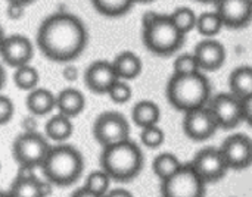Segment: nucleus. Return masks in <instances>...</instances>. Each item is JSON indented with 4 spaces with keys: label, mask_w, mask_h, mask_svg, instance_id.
I'll return each mask as SVG.
<instances>
[{
    "label": "nucleus",
    "mask_w": 252,
    "mask_h": 197,
    "mask_svg": "<svg viewBox=\"0 0 252 197\" xmlns=\"http://www.w3.org/2000/svg\"><path fill=\"white\" fill-rule=\"evenodd\" d=\"M78 75H80V71L77 66L74 65H66L63 69H62V77L65 81H69V83H74L78 80Z\"/></svg>",
    "instance_id": "obj_35"
},
{
    "label": "nucleus",
    "mask_w": 252,
    "mask_h": 197,
    "mask_svg": "<svg viewBox=\"0 0 252 197\" xmlns=\"http://www.w3.org/2000/svg\"><path fill=\"white\" fill-rule=\"evenodd\" d=\"M93 137L102 147L123 143L130 140V124L120 112H103L93 122Z\"/></svg>",
    "instance_id": "obj_7"
},
{
    "label": "nucleus",
    "mask_w": 252,
    "mask_h": 197,
    "mask_svg": "<svg viewBox=\"0 0 252 197\" xmlns=\"http://www.w3.org/2000/svg\"><path fill=\"white\" fill-rule=\"evenodd\" d=\"M7 3H18V4H22V6H27V4H31L34 0H6Z\"/></svg>",
    "instance_id": "obj_41"
},
{
    "label": "nucleus",
    "mask_w": 252,
    "mask_h": 197,
    "mask_svg": "<svg viewBox=\"0 0 252 197\" xmlns=\"http://www.w3.org/2000/svg\"><path fill=\"white\" fill-rule=\"evenodd\" d=\"M38 80H40V74L31 65H25V66L16 68L15 72H13V83H15V85L19 90L28 91V93L32 91L34 88H37Z\"/></svg>",
    "instance_id": "obj_27"
},
{
    "label": "nucleus",
    "mask_w": 252,
    "mask_h": 197,
    "mask_svg": "<svg viewBox=\"0 0 252 197\" xmlns=\"http://www.w3.org/2000/svg\"><path fill=\"white\" fill-rule=\"evenodd\" d=\"M34 169L19 168V174L7 190L12 197H44L41 192V180L34 174Z\"/></svg>",
    "instance_id": "obj_17"
},
{
    "label": "nucleus",
    "mask_w": 252,
    "mask_h": 197,
    "mask_svg": "<svg viewBox=\"0 0 252 197\" xmlns=\"http://www.w3.org/2000/svg\"><path fill=\"white\" fill-rule=\"evenodd\" d=\"M15 113L13 102L7 96H0V125H6Z\"/></svg>",
    "instance_id": "obj_33"
},
{
    "label": "nucleus",
    "mask_w": 252,
    "mask_h": 197,
    "mask_svg": "<svg viewBox=\"0 0 252 197\" xmlns=\"http://www.w3.org/2000/svg\"><path fill=\"white\" fill-rule=\"evenodd\" d=\"M193 55L202 72L219 71L226 62V49L220 41L214 38H205L199 41L195 46Z\"/></svg>",
    "instance_id": "obj_16"
},
{
    "label": "nucleus",
    "mask_w": 252,
    "mask_h": 197,
    "mask_svg": "<svg viewBox=\"0 0 252 197\" xmlns=\"http://www.w3.org/2000/svg\"><path fill=\"white\" fill-rule=\"evenodd\" d=\"M223 21L219 16V13L214 12H202L198 15V22H196V31L204 35L205 38H214L223 28Z\"/></svg>",
    "instance_id": "obj_26"
},
{
    "label": "nucleus",
    "mask_w": 252,
    "mask_h": 197,
    "mask_svg": "<svg viewBox=\"0 0 252 197\" xmlns=\"http://www.w3.org/2000/svg\"><path fill=\"white\" fill-rule=\"evenodd\" d=\"M84 108H86V97L77 88H71V87L63 88L56 96V109H58V112L68 116V118L78 116L84 111Z\"/></svg>",
    "instance_id": "obj_18"
},
{
    "label": "nucleus",
    "mask_w": 252,
    "mask_h": 197,
    "mask_svg": "<svg viewBox=\"0 0 252 197\" xmlns=\"http://www.w3.org/2000/svg\"><path fill=\"white\" fill-rule=\"evenodd\" d=\"M145 47L161 57H168L177 53L183 44L186 34H183L173 22L171 15H159L142 29Z\"/></svg>",
    "instance_id": "obj_5"
},
{
    "label": "nucleus",
    "mask_w": 252,
    "mask_h": 197,
    "mask_svg": "<svg viewBox=\"0 0 252 197\" xmlns=\"http://www.w3.org/2000/svg\"><path fill=\"white\" fill-rule=\"evenodd\" d=\"M171 19L173 22L177 25V28L183 32V34H188L190 32L192 29H196V22H198V16L196 13L186 7V6H182V7H177L173 13H171Z\"/></svg>",
    "instance_id": "obj_28"
},
{
    "label": "nucleus",
    "mask_w": 252,
    "mask_h": 197,
    "mask_svg": "<svg viewBox=\"0 0 252 197\" xmlns=\"http://www.w3.org/2000/svg\"><path fill=\"white\" fill-rule=\"evenodd\" d=\"M248 1H250V3H251V4H252V0H248Z\"/></svg>",
    "instance_id": "obj_45"
},
{
    "label": "nucleus",
    "mask_w": 252,
    "mask_h": 197,
    "mask_svg": "<svg viewBox=\"0 0 252 197\" xmlns=\"http://www.w3.org/2000/svg\"><path fill=\"white\" fill-rule=\"evenodd\" d=\"M103 197H134L128 190L126 189H115V190H109L108 195H105Z\"/></svg>",
    "instance_id": "obj_38"
},
{
    "label": "nucleus",
    "mask_w": 252,
    "mask_h": 197,
    "mask_svg": "<svg viewBox=\"0 0 252 197\" xmlns=\"http://www.w3.org/2000/svg\"><path fill=\"white\" fill-rule=\"evenodd\" d=\"M164 140H165V134H164L162 128H159L158 125L146 127V128L140 130V141L148 149H158V147H161Z\"/></svg>",
    "instance_id": "obj_30"
},
{
    "label": "nucleus",
    "mask_w": 252,
    "mask_h": 197,
    "mask_svg": "<svg viewBox=\"0 0 252 197\" xmlns=\"http://www.w3.org/2000/svg\"><path fill=\"white\" fill-rule=\"evenodd\" d=\"M159 118H161L159 106L152 100H140L133 106L131 119L137 127H140V130L146 127L158 125Z\"/></svg>",
    "instance_id": "obj_21"
},
{
    "label": "nucleus",
    "mask_w": 252,
    "mask_h": 197,
    "mask_svg": "<svg viewBox=\"0 0 252 197\" xmlns=\"http://www.w3.org/2000/svg\"><path fill=\"white\" fill-rule=\"evenodd\" d=\"M217 124L223 130L238 127L244 118V102L232 93H220L214 96L208 105Z\"/></svg>",
    "instance_id": "obj_9"
},
{
    "label": "nucleus",
    "mask_w": 252,
    "mask_h": 197,
    "mask_svg": "<svg viewBox=\"0 0 252 197\" xmlns=\"http://www.w3.org/2000/svg\"><path fill=\"white\" fill-rule=\"evenodd\" d=\"M157 16H158L157 12H154V10H146V12L143 13V16H142V25H143V27L149 25Z\"/></svg>",
    "instance_id": "obj_39"
},
{
    "label": "nucleus",
    "mask_w": 252,
    "mask_h": 197,
    "mask_svg": "<svg viewBox=\"0 0 252 197\" xmlns=\"http://www.w3.org/2000/svg\"><path fill=\"white\" fill-rule=\"evenodd\" d=\"M136 3H152V1H155V0H134Z\"/></svg>",
    "instance_id": "obj_43"
},
{
    "label": "nucleus",
    "mask_w": 252,
    "mask_h": 197,
    "mask_svg": "<svg viewBox=\"0 0 252 197\" xmlns=\"http://www.w3.org/2000/svg\"><path fill=\"white\" fill-rule=\"evenodd\" d=\"M50 149L52 146L49 144L46 136L37 131H25L15 139L12 155L19 168L35 169L41 168Z\"/></svg>",
    "instance_id": "obj_6"
},
{
    "label": "nucleus",
    "mask_w": 252,
    "mask_h": 197,
    "mask_svg": "<svg viewBox=\"0 0 252 197\" xmlns=\"http://www.w3.org/2000/svg\"><path fill=\"white\" fill-rule=\"evenodd\" d=\"M112 65L115 68L118 78L123 81H130L137 78L143 68L142 59L133 52H121L120 55L115 56Z\"/></svg>",
    "instance_id": "obj_19"
},
{
    "label": "nucleus",
    "mask_w": 252,
    "mask_h": 197,
    "mask_svg": "<svg viewBox=\"0 0 252 197\" xmlns=\"http://www.w3.org/2000/svg\"><path fill=\"white\" fill-rule=\"evenodd\" d=\"M143 162V152L133 140L103 147L100 155V168L112 178V181L118 183L134 180L142 172Z\"/></svg>",
    "instance_id": "obj_3"
},
{
    "label": "nucleus",
    "mask_w": 252,
    "mask_h": 197,
    "mask_svg": "<svg viewBox=\"0 0 252 197\" xmlns=\"http://www.w3.org/2000/svg\"><path fill=\"white\" fill-rule=\"evenodd\" d=\"M219 128L220 127L208 106L185 113L183 131L186 137L193 141H205L211 139Z\"/></svg>",
    "instance_id": "obj_12"
},
{
    "label": "nucleus",
    "mask_w": 252,
    "mask_h": 197,
    "mask_svg": "<svg viewBox=\"0 0 252 197\" xmlns=\"http://www.w3.org/2000/svg\"><path fill=\"white\" fill-rule=\"evenodd\" d=\"M173 68H174V74H179V75H186V74H193V72L201 71L193 53H183L177 56L173 63Z\"/></svg>",
    "instance_id": "obj_31"
},
{
    "label": "nucleus",
    "mask_w": 252,
    "mask_h": 197,
    "mask_svg": "<svg viewBox=\"0 0 252 197\" xmlns=\"http://www.w3.org/2000/svg\"><path fill=\"white\" fill-rule=\"evenodd\" d=\"M244 102V118H245V122L252 127V96H250L248 99L242 100Z\"/></svg>",
    "instance_id": "obj_36"
},
{
    "label": "nucleus",
    "mask_w": 252,
    "mask_h": 197,
    "mask_svg": "<svg viewBox=\"0 0 252 197\" xmlns=\"http://www.w3.org/2000/svg\"><path fill=\"white\" fill-rule=\"evenodd\" d=\"M183 167V164L180 162V159L170 153V152H164V153H159L154 162H152V169L155 172V175L161 180V181H165L168 180L171 175H174L180 168Z\"/></svg>",
    "instance_id": "obj_24"
},
{
    "label": "nucleus",
    "mask_w": 252,
    "mask_h": 197,
    "mask_svg": "<svg viewBox=\"0 0 252 197\" xmlns=\"http://www.w3.org/2000/svg\"><path fill=\"white\" fill-rule=\"evenodd\" d=\"M216 12L223 25L230 29H241L252 22V4L248 0H219Z\"/></svg>",
    "instance_id": "obj_14"
},
{
    "label": "nucleus",
    "mask_w": 252,
    "mask_h": 197,
    "mask_svg": "<svg viewBox=\"0 0 252 197\" xmlns=\"http://www.w3.org/2000/svg\"><path fill=\"white\" fill-rule=\"evenodd\" d=\"M195 1H199V3H204V4H216L219 0H195Z\"/></svg>",
    "instance_id": "obj_42"
},
{
    "label": "nucleus",
    "mask_w": 252,
    "mask_h": 197,
    "mask_svg": "<svg viewBox=\"0 0 252 197\" xmlns=\"http://www.w3.org/2000/svg\"><path fill=\"white\" fill-rule=\"evenodd\" d=\"M118 80L120 78L112 62L108 60H96L90 63L84 72V83L87 88L96 94H108Z\"/></svg>",
    "instance_id": "obj_15"
},
{
    "label": "nucleus",
    "mask_w": 252,
    "mask_h": 197,
    "mask_svg": "<svg viewBox=\"0 0 252 197\" xmlns=\"http://www.w3.org/2000/svg\"><path fill=\"white\" fill-rule=\"evenodd\" d=\"M89 32L84 22L74 13L56 12L44 18L37 29V47L44 57L68 63L87 47Z\"/></svg>",
    "instance_id": "obj_1"
},
{
    "label": "nucleus",
    "mask_w": 252,
    "mask_h": 197,
    "mask_svg": "<svg viewBox=\"0 0 252 197\" xmlns=\"http://www.w3.org/2000/svg\"><path fill=\"white\" fill-rule=\"evenodd\" d=\"M190 165L207 184L220 181L229 171L220 147H204L195 155Z\"/></svg>",
    "instance_id": "obj_10"
},
{
    "label": "nucleus",
    "mask_w": 252,
    "mask_h": 197,
    "mask_svg": "<svg viewBox=\"0 0 252 197\" xmlns=\"http://www.w3.org/2000/svg\"><path fill=\"white\" fill-rule=\"evenodd\" d=\"M131 87L127 81H123V80H118L109 90L108 96L112 102L118 103V105H124L127 103L130 99H131Z\"/></svg>",
    "instance_id": "obj_32"
},
{
    "label": "nucleus",
    "mask_w": 252,
    "mask_h": 197,
    "mask_svg": "<svg viewBox=\"0 0 252 197\" xmlns=\"http://www.w3.org/2000/svg\"><path fill=\"white\" fill-rule=\"evenodd\" d=\"M34 55L31 40L21 34H12L1 41V59L10 68H21L30 65Z\"/></svg>",
    "instance_id": "obj_13"
},
{
    "label": "nucleus",
    "mask_w": 252,
    "mask_h": 197,
    "mask_svg": "<svg viewBox=\"0 0 252 197\" xmlns=\"http://www.w3.org/2000/svg\"><path fill=\"white\" fill-rule=\"evenodd\" d=\"M229 169H247L252 165V140L242 133L229 136L220 146Z\"/></svg>",
    "instance_id": "obj_11"
},
{
    "label": "nucleus",
    "mask_w": 252,
    "mask_h": 197,
    "mask_svg": "<svg viewBox=\"0 0 252 197\" xmlns=\"http://www.w3.org/2000/svg\"><path fill=\"white\" fill-rule=\"evenodd\" d=\"M84 169V158L71 144L59 143L52 146L44 164L41 165L43 175L53 186L66 187L77 183Z\"/></svg>",
    "instance_id": "obj_4"
},
{
    "label": "nucleus",
    "mask_w": 252,
    "mask_h": 197,
    "mask_svg": "<svg viewBox=\"0 0 252 197\" xmlns=\"http://www.w3.org/2000/svg\"><path fill=\"white\" fill-rule=\"evenodd\" d=\"M41 192H43V196L44 197L52 196V193H53V184L50 181H47V180L41 181Z\"/></svg>",
    "instance_id": "obj_40"
},
{
    "label": "nucleus",
    "mask_w": 252,
    "mask_h": 197,
    "mask_svg": "<svg viewBox=\"0 0 252 197\" xmlns=\"http://www.w3.org/2000/svg\"><path fill=\"white\" fill-rule=\"evenodd\" d=\"M94 10L108 18H118L128 13L136 3L134 0H90Z\"/></svg>",
    "instance_id": "obj_25"
},
{
    "label": "nucleus",
    "mask_w": 252,
    "mask_h": 197,
    "mask_svg": "<svg viewBox=\"0 0 252 197\" xmlns=\"http://www.w3.org/2000/svg\"><path fill=\"white\" fill-rule=\"evenodd\" d=\"M74 133V125L71 122V118L62 115L58 112V115H53L44 127V134L47 139L53 141H65L68 140Z\"/></svg>",
    "instance_id": "obj_23"
},
{
    "label": "nucleus",
    "mask_w": 252,
    "mask_h": 197,
    "mask_svg": "<svg viewBox=\"0 0 252 197\" xmlns=\"http://www.w3.org/2000/svg\"><path fill=\"white\" fill-rule=\"evenodd\" d=\"M71 197H103L100 196V195H96V193H93L92 190H89L87 187H80V189H77L72 195H71Z\"/></svg>",
    "instance_id": "obj_37"
},
{
    "label": "nucleus",
    "mask_w": 252,
    "mask_h": 197,
    "mask_svg": "<svg viewBox=\"0 0 252 197\" xmlns=\"http://www.w3.org/2000/svg\"><path fill=\"white\" fill-rule=\"evenodd\" d=\"M6 15L12 21H19L25 15V6L18 4V3H7Z\"/></svg>",
    "instance_id": "obj_34"
},
{
    "label": "nucleus",
    "mask_w": 252,
    "mask_h": 197,
    "mask_svg": "<svg viewBox=\"0 0 252 197\" xmlns=\"http://www.w3.org/2000/svg\"><path fill=\"white\" fill-rule=\"evenodd\" d=\"M165 94L174 109L188 113L210 105L211 84L202 71L186 75L173 74L167 84Z\"/></svg>",
    "instance_id": "obj_2"
},
{
    "label": "nucleus",
    "mask_w": 252,
    "mask_h": 197,
    "mask_svg": "<svg viewBox=\"0 0 252 197\" xmlns=\"http://www.w3.org/2000/svg\"><path fill=\"white\" fill-rule=\"evenodd\" d=\"M0 197H12V196L9 195V192H3V193L0 195Z\"/></svg>",
    "instance_id": "obj_44"
},
{
    "label": "nucleus",
    "mask_w": 252,
    "mask_h": 197,
    "mask_svg": "<svg viewBox=\"0 0 252 197\" xmlns=\"http://www.w3.org/2000/svg\"><path fill=\"white\" fill-rule=\"evenodd\" d=\"M205 186L207 183L189 162L168 180L161 181V195L162 197H204Z\"/></svg>",
    "instance_id": "obj_8"
},
{
    "label": "nucleus",
    "mask_w": 252,
    "mask_h": 197,
    "mask_svg": "<svg viewBox=\"0 0 252 197\" xmlns=\"http://www.w3.org/2000/svg\"><path fill=\"white\" fill-rule=\"evenodd\" d=\"M56 108V96L47 88H34L27 96V109L34 116L50 113Z\"/></svg>",
    "instance_id": "obj_20"
},
{
    "label": "nucleus",
    "mask_w": 252,
    "mask_h": 197,
    "mask_svg": "<svg viewBox=\"0 0 252 197\" xmlns=\"http://www.w3.org/2000/svg\"><path fill=\"white\" fill-rule=\"evenodd\" d=\"M112 178L100 168L97 171H92L84 183V187H87L89 190H92L96 195L105 196L109 193V186H111Z\"/></svg>",
    "instance_id": "obj_29"
},
{
    "label": "nucleus",
    "mask_w": 252,
    "mask_h": 197,
    "mask_svg": "<svg viewBox=\"0 0 252 197\" xmlns=\"http://www.w3.org/2000/svg\"><path fill=\"white\" fill-rule=\"evenodd\" d=\"M229 88L241 100L252 96V66L244 65L233 69L229 77Z\"/></svg>",
    "instance_id": "obj_22"
}]
</instances>
